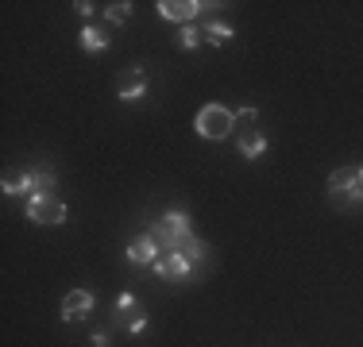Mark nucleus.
Listing matches in <instances>:
<instances>
[{
	"label": "nucleus",
	"instance_id": "f257e3e1",
	"mask_svg": "<svg viewBox=\"0 0 363 347\" xmlns=\"http://www.w3.org/2000/svg\"><path fill=\"white\" fill-rule=\"evenodd\" d=\"M328 201L340 212H356L363 208V181H359V166H344L328 174Z\"/></svg>",
	"mask_w": 363,
	"mask_h": 347
},
{
	"label": "nucleus",
	"instance_id": "f03ea898",
	"mask_svg": "<svg viewBox=\"0 0 363 347\" xmlns=\"http://www.w3.org/2000/svg\"><path fill=\"white\" fill-rule=\"evenodd\" d=\"M147 236H151L155 243H159V251L167 255V251H178V243L186 239V236H194L189 232V212H167L162 220H155L151 228H147Z\"/></svg>",
	"mask_w": 363,
	"mask_h": 347
},
{
	"label": "nucleus",
	"instance_id": "7ed1b4c3",
	"mask_svg": "<svg viewBox=\"0 0 363 347\" xmlns=\"http://www.w3.org/2000/svg\"><path fill=\"white\" fill-rule=\"evenodd\" d=\"M4 193L8 197H43L55 193V174L50 170H23V174H8L4 178Z\"/></svg>",
	"mask_w": 363,
	"mask_h": 347
},
{
	"label": "nucleus",
	"instance_id": "20e7f679",
	"mask_svg": "<svg viewBox=\"0 0 363 347\" xmlns=\"http://www.w3.org/2000/svg\"><path fill=\"white\" fill-rule=\"evenodd\" d=\"M197 135L201 139H213V143H220V139H228L236 132V112H228L224 104H205L201 112H197Z\"/></svg>",
	"mask_w": 363,
	"mask_h": 347
},
{
	"label": "nucleus",
	"instance_id": "39448f33",
	"mask_svg": "<svg viewBox=\"0 0 363 347\" xmlns=\"http://www.w3.org/2000/svg\"><path fill=\"white\" fill-rule=\"evenodd\" d=\"M236 135H240V154H244V159H259V154L267 151V135L259 132V112L255 108L236 112Z\"/></svg>",
	"mask_w": 363,
	"mask_h": 347
},
{
	"label": "nucleus",
	"instance_id": "423d86ee",
	"mask_svg": "<svg viewBox=\"0 0 363 347\" xmlns=\"http://www.w3.org/2000/svg\"><path fill=\"white\" fill-rule=\"evenodd\" d=\"M28 220L31 224H43V228H58V224L66 220V205L58 201L55 193L31 197V201H28Z\"/></svg>",
	"mask_w": 363,
	"mask_h": 347
},
{
	"label": "nucleus",
	"instance_id": "0eeeda50",
	"mask_svg": "<svg viewBox=\"0 0 363 347\" xmlns=\"http://www.w3.org/2000/svg\"><path fill=\"white\" fill-rule=\"evenodd\" d=\"M151 271L159 274L162 282H186V278H194V263H189L186 255H178V251H167V255H159V263H155Z\"/></svg>",
	"mask_w": 363,
	"mask_h": 347
},
{
	"label": "nucleus",
	"instance_id": "6e6552de",
	"mask_svg": "<svg viewBox=\"0 0 363 347\" xmlns=\"http://www.w3.org/2000/svg\"><path fill=\"white\" fill-rule=\"evenodd\" d=\"M159 16L162 20H170V23H182V28H189V23L201 16V8L205 4H197V0H159Z\"/></svg>",
	"mask_w": 363,
	"mask_h": 347
},
{
	"label": "nucleus",
	"instance_id": "1a4fd4ad",
	"mask_svg": "<svg viewBox=\"0 0 363 347\" xmlns=\"http://www.w3.org/2000/svg\"><path fill=\"white\" fill-rule=\"evenodd\" d=\"M116 97L120 101H140L147 97V74H143V66H128L124 74H120V81H116Z\"/></svg>",
	"mask_w": 363,
	"mask_h": 347
},
{
	"label": "nucleus",
	"instance_id": "9d476101",
	"mask_svg": "<svg viewBox=\"0 0 363 347\" xmlns=\"http://www.w3.org/2000/svg\"><path fill=\"white\" fill-rule=\"evenodd\" d=\"M93 305H97V297H93L89 290H70L62 297V320H82V317H89Z\"/></svg>",
	"mask_w": 363,
	"mask_h": 347
},
{
	"label": "nucleus",
	"instance_id": "9b49d317",
	"mask_svg": "<svg viewBox=\"0 0 363 347\" xmlns=\"http://www.w3.org/2000/svg\"><path fill=\"white\" fill-rule=\"evenodd\" d=\"M159 255H162V251H159V243H155L151 236H140V239L128 243V263H132V266H155V263H159Z\"/></svg>",
	"mask_w": 363,
	"mask_h": 347
},
{
	"label": "nucleus",
	"instance_id": "f8f14e48",
	"mask_svg": "<svg viewBox=\"0 0 363 347\" xmlns=\"http://www.w3.org/2000/svg\"><path fill=\"white\" fill-rule=\"evenodd\" d=\"M77 47H82L85 55H101V50H108V35L97 31V28H82V35H77Z\"/></svg>",
	"mask_w": 363,
	"mask_h": 347
},
{
	"label": "nucleus",
	"instance_id": "ddd939ff",
	"mask_svg": "<svg viewBox=\"0 0 363 347\" xmlns=\"http://www.w3.org/2000/svg\"><path fill=\"white\" fill-rule=\"evenodd\" d=\"M201 39L209 42V47H224V42L232 39V28H228L224 20H209V23L201 28Z\"/></svg>",
	"mask_w": 363,
	"mask_h": 347
},
{
	"label": "nucleus",
	"instance_id": "4468645a",
	"mask_svg": "<svg viewBox=\"0 0 363 347\" xmlns=\"http://www.w3.org/2000/svg\"><path fill=\"white\" fill-rule=\"evenodd\" d=\"M178 255H186L189 263L197 266V263H205V258H209V247H205V243L197 239V236H186V239L178 243Z\"/></svg>",
	"mask_w": 363,
	"mask_h": 347
},
{
	"label": "nucleus",
	"instance_id": "2eb2a0df",
	"mask_svg": "<svg viewBox=\"0 0 363 347\" xmlns=\"http://www.w3.org/2000/svg\"><path fill=\"white\" fill-rule=\"evenodd\" d=\"M105 16H108V23L124 28V23H128V16H132V4H128V0H116V4H108V8H105Z\"/></svg>",
	"mask_w": 363,
	"mask_h": 347
},
{
	"label": "nucleus",
	"instance_id": "dca6fc26",
	"mask_svg": "<svg viewBox=\"0 0 363 347\" xmlns=\"http://www.w3.org/2000/svg\"><path fill=\"white\" fill-rule=\"evenodd\" d=\"M201 42H205V39H201V31H197L194 23L178 31V47H182V50H197V47H201Z\"/></svg>",
	"mask_w": 363,
	"mask_h": 347
},
{
	"label": "nucleus",
	"instance_id": "f3484780",
	"mask_svg": "<svg viewBox=\"0 0 363 347\" xmlns=\"http://www.w3.org/2000/svg\"><path fill=\"white\" fill-rule=\"evenodd\" d=\"M116 317L120 320L135 317V297H132V293H120V297H116Z\"/></svg>",
	"mask_w": 363,
	"mask_h": 347
},
{
	"label": "nucleus",
	"instance_id": "a211bd4d",
	"mask_svg": "<svg viewBox=\"0 0 363 347\" xmlns=\"http://www.w3.org/2000/svg\"><path fill=\"white\" fill-rule=\"evenodd\" d=\"M124 328H128L132 336H140V332H147V317H143V312H135V317L124 320Z\"/></svg>",
	"mask_w": 363,
	"mask_h": 347
},
{
	"label": "nucleus",
	"instance_id": "6ab92c4d",
	"mask_svg": "<svg viewBox=\"0 0 363 347\" xmlns=\"http://www.w3.org/2000/svg\"><path fill=\"white\" fill-rule=\"evenodd\" d=\"M74 8H77V12H82V16H85V20H89V16H93V4H89V0H77V4H74Z\"/></svg>",
	"mask_w": 363,
	"mask_h": 347
},
{
	"label": "nucleus",
	"instance_id": "aec40b11",
	"mask_svg": "<svg viewBox=\"0 0 363 347\" xmlns=\"http://www.w3.org/2000/svg\"><path fill=\"white\" fill-rule=\"evenodd\" d=\"M93 343H97V347H108V332H93Z\"/></svg>",
	"mask_w": 363,
	"mask_h": 347
},
{
	"label": "nucleus",
	"instance_id": "412c9836",
	"mask_svg": "<svg viewBox=\"0 0 363 347\" xmlns=\"http://www.w3.org/2000/svg\"><path fill=\"white\" fill-rule=\"evenodd\" d=\"M359 181H363V166H359Z\"/></svg>",
	"mask_w": 363,
	"mask_h": 347
}]
</instances>
